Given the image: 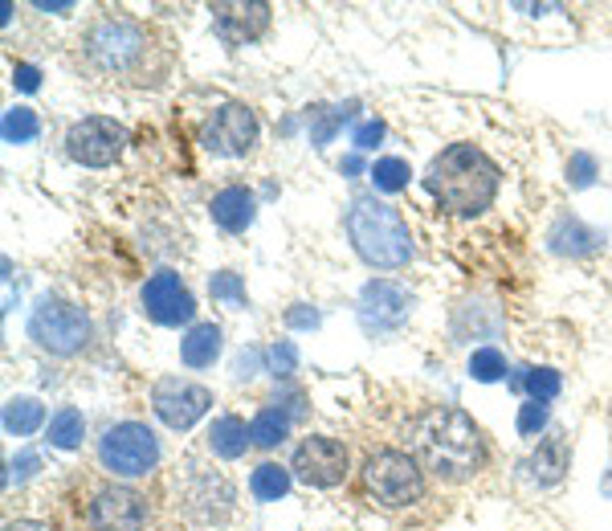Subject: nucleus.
Segmentation results:
<instances>
[{
    "instance_id": "nucleus-41",
    "label": "nucleus",
    "mask_w": 612,
    "mask_h": 531,
    "mask_svg": "<svg viewBox=\"0 0 612 531\" xmlns=\"http://www.w3.org/2000/svg\"><path fill=\"white\" fill-rule=\"evenodd\" d=\"M4 531H53L50 523H41V519H13Z\"/></svg>"
},
{
    "instance_id": "nucleus-36",
    "label": "nucleus",
    "mask_w": 612,
    "mask_h": 531,
    "mask_svg": "<svg viewBox=\"0 0 612 531\" xmlns=\"http://www.w3.org/2000/svg\"><path fill=\"white\" fill-rule=\"evenodd\" d=\"M38 467H41L38 454H21L17 462H9V470H13V474H4V487H13V482H26Z\"/></svg>"
},
{
    "instance_id": "nucleus-23",
    "label": "nucleus",
    "mask_w": 612,
    "mask_h": 531,
    "mask_svg": "<svg viewBox=\"0 0 612 531\" xmlns=\"http://www.w3.org/2000/svg\"><path fill=\"white\" fill-rule=\"evenodd\" d=\"M351 114H355V102H343V107H311V111H307V123H311L314 148H327V143L335 140V131L348 123Z\"/></svg>"
},
{
    "instance_id": "nucleus-4",
    "label": "nucleus",
    "mask_w": 612,
    "mask_h": 531,
    "mask_svg": "<svg viewBox=\"0 0 612 531\" xmlns=\"http://www.w3.org/2000/svg\"><path fill=\"white\" fill-rule=\"evenodd\" d=\"M343 229L351 238V250L375 270H400L413 258V233L404 226V217L375 197H355L343 217Z\"/></svg>"
},
{
    "instance_id": "nucleus-33",
    "label": "nucleus",
    "mask_w": 612,
    "mask_h": 531,
    "mask_svg": "<svg viewBox=\"0 0 612 531\" xmlns=\"http://www.w3.org/2000/svg\"><path fill=\"white\" fill-rule=\"evenodd\" d=\"M265 355H270V368H274V377H290V372L299 368V348H294L290 340H278Z\"/></svg>"
},
{
    "instance_id": "nucleus-21",
    "label": "nucleus",
    "mask_w": 612,
    "mask_h": 531,
    "mask_svg": "<svg viewBox=\"0 0 612 531\" xmlns=\"http://www.w3.org/2000/svg\"><path fill=\"white\" fill-rule=\"evenodd\" d=\"M217 355H221V328H217V323H197V328L180 340V360H184L188 368H209Z\"/></svg>"
},
{
    "instance_id": "nucleus-18",
    "label": "nucleus",
    "mask_w": 612,
    "mask_h": 531,
    "mask_svg": "<svg viewBox=\"0 0 612 531\" xmlns=\"http://www.w3.org/2000/svg\"><path fill=\"white\" fill-rule=\"evenodd\" d=\"M551 250L555 253H572V258H584V253H596L600 246H604V238H600L596 229H588L584 221H575V217H563L560 226L551 229Z\"/></svg>"
},
{
    "instance_id": "nucleus-6",
    "label": "nucleus",
    "mask_w": 612,
    "mask_h": 531,
    "mask_svg": "<svg viewBox=\"0 0 612 531\" xmlns=\"http://www.w3.org/2000/svg\"><path fill=\"white\" fill-rule=\"evenodd\" d=\"M90 335H94V323L87 311L58 294H46L29 315V340L50 355H78L90 343Z\"/></svg>"
},
{
    "instance_id": "nucleus-38",
    "label": "nucleus",
    "mask_w": 612,
    "mask_h": 531,
    "mask_svg": "<svg viewBox=\"0 0 612 531\" xmlns=\"http://www.w3.org/2000/svg\"><path fill=\"white\" fill-rule=\"evenodd\" d=\"M13 82H17V87H21V90H38V87H41L38 66H29V62L13 66Z\"/></svg>"
},
{
    "instance_id": "nucleus-39",
    "label": "nucleus",
    "mask_w": 612,
    "mask_h": 531,
    "mask_svg": "<svg viewBox=\"0 0 612 531\" xmlns=\"http://www.w3.org/2000/svg\"><path fill=\"white\" fill-rule=\"evenodd\" d=\"M253 368H258V352H241L238 364H233V377H238V380H250Z\"/></svg>"
},
{
    "instance_id": "nucleus-24",
    "label": "nucleus",
    "mask_w": 612,
    "mask_h": 531,
    "mask_svg": "<svg viewBox=\"0 0 612 531\" xmlns=\"http://www.w3.org/2000/svg\"><path fill=\"white\" fill-rule=\"evenodd\" d=\"M287 433H290V413L282 405H278V409H262V413L250 421V438H253V445H262V450H274V445H282V442H287Z\"/></svg>"
},
{
    "instance_id": "nucleus-17",
    "label": "nucleus",
    "mask_w": 612,
    "mask_h": 531,
    "mask_svg": "<svg viewBox=\"0 0 612 531\" xmlns=\"http://www.w3.org/2000/svg\"><path fill=\"white\" fill-rule=\"evenodd\" d=\"M209 213L225 233H245L253 226V217H258V197L245 184H229V189H221L213 197Z\"/></svg>"
},
{
    "instance_id": "nucleus-8",
    "label": "nucleus",
    "mask_w": 612,
    "mask_h": 531,
    "mask_svg": "<svg viewBox=\"0 0 612 531\" xmlns=\"http://www.w3.org/2000/svg\"><path fill=\"white\" fill-rule=\"evenodd\" d=\"M258 143V114L245 102H221L204 123H200V148L225 160H241Z\"/></svg>"
},
{
    "instance_id": "nucleus-32",
    "label": "nucleus",
    "mask_w": 612,
    "mask_h": 531,
    "mask_svg": "<svg viewBox=\"0 0 612 531\" xmlns=\"http://www.w3.org/2000/svg\"><path fill=\"white\" fill-rule=\"evenodd\" d=\"M548 418H551V409L543 405V401H526V405L519 409V433L535 438V433L548 430Z\"/></svg>"
},
{
    "instance_id": "nucleus-13",
    "label": "nucleus",
    "mask_w": 612,
    "mask_h": 531,
    "mask_svg": "<svg viewBox=\"0 0 612 531\" xmlns=\"http://www.w3.org/2000/svg\"><path fill=\"white\" fill-rule=\"evenodd\" d=\"M413 315V294L404 291L400 282L392 279H372L360 291V323L363 331H397L409 323Z\"/></svg>"
},
{
    "instance_id": "nucleus-9",
    "label": "nucleus",
    "mask_w": 612,
    "mask_h": 531,
    "mask_svg": "<svg viewBox=\"0 0 612 531\" xmlns=\"http://www.w3.org/2000/svg\"><path fill=\"white\" fill-rule=\"evenodd\" d=\"M127 148V127L107 114H87L66 131V152L82 168H111Z\"/></svg>"
},
{
    "instance_id": "nucleus-40",
    "label": "nucleus",
    "mask_w": 612,
    "mask_h": 531,
    "mask_svg": "<svg viewBox=\"0 0 612 531\" xmlns=\"http://www.w3.org/2000/svg\"><path fill=\"white\" fill-rule=\"evenodd\" d=\"M33 9H41V13H58V17H62V13H70L74 4H70V0H53V4H50V0H33Z\"/></svg>"
},
{
    "instance_id": "nucleus-11",
    "label": "nucleus",
    "mask_w": 612,
    "mask_h": 531,
    "mask_svg": "<svg viewBox=\"0 0 612 531\" xmlns=\"http://www.w3.org/2000/svg\"><path fill=\"white\" fill-rule=\"evenodd\" d=\"M290 474L307 487H339V482L348 479V450L343 442L335 438H323V433H314V438H302L294 458H290Z\"/></svg>"
},
{
    "instance_id": "nucleus-28",
    "label": "nucleus",
    "mask_w": 612,
    "mask_h": 531,
    "mask_svg": "<svg viewBox=\"0 0 612 531\" xmlns=\"http://www.w3.org/2000/svg\"><path fill=\"white\" fill-rule=\"evenodd\" d=\"M409 164L404 160H397V156H384V160H375L372 164V184L380 192H400V189H409Z\"/></svg>"
},
{
    "instance_id": "nucleus-26",
    "label": "nucleus",
    "mask_w": 612,
    "mask_h": 531,
    "mask_svg": "<svg viewBox=\"0 0 612 531\" xmlns=\"http://www.w3.org/2000/svg\"><path fill=\"white\" fill-rule=\"evenodd\" d=\"M82 438H87V418H82L74 405L58 409L50 418V445H58V450H78Z\"/></svg>"
},
{
    "instance_id": "nucleus-2",
    "label": "nucleus",
    "mask_w": 612,
    "mask_h": 531,
    "mask_svg": "<svg viewBox=\"0 0 612 531\" xmlns=\"http://www.w3.org/2000/svg\"><path fill=\"white\" fill-rule=\"evenodd\" d=\"M413 458L421 470H429L441 482H465L474 479L486 462V445L478 433L474 418H465L462 409L433 405L413 421Z\"/></svg>"
},
{
    "instance_id": "nucleus-37",
    "label": "nucleus",
    "mask_w": 612,
    "mask_h": 531,
    "mask_svg": "<svg viewBox=\"0 0 612 531\" xmlns=\"http://www.w3.org/2000/svg\"><path fill=\"white\" fill-rule=\"evenodd\" d=\"M287 323H290V328H299V331L319 328V311H314V307H307V303L290 307V311H287Z\"/></svg>"
},
{
    "instance_id": "nucleus-7",
    "label": "nucleus",
    "mask_w": 612,
    "mask_h": 531,
    "mask_svg": "<svg viewBox=\"0 0 612 531\" xmlns=\"http://www.w3.org/2000/svg\"><path fill=\"white\" fill-rule=\"evenodd\" d=\"M99 462L114 479H143L160 462V442L148 425L139 421H119L99 438Z\"/></svg>"
},
{
    "instance_id": "nucleus-19",
    "label": "nucleus",
    "mask_w": 612,
    "mask_h": 531,
    "mask_svg": "<svg viewBox=\"0 0 612 531\" xmlns=\"http://www.w3.org/2000/svg\"><path fill=\"white\" fill-rule=\"evenodd\" d=\"M568 462H572V454H568V442H563V438H543L526 467H531V479H535L539 487H555V482L563 479Z\"/></svg>"
},
{
    "instance_id": "nucleus-15",
    "label": "nucleus",
    "mask_w": 612,
    "mask_h": 531,
    "mask_svg": "<svg viewBox=\"0 0 612 531\" xmlns=\"http://www.w3.org/2000/svg\"><path fill=\"white\" fill-rule=\"evenodd\" d=\"M209 13H213L217 38L225 41V46H250V41H258L270 29V13L274 9L265 0H221Z\"/></svg>"
},
{
    "instance_id": "nucleus-12",
    "label": "nucleus",
    "mask_w": 612,
    "mask_h": 531,
    "mask_svg": "<svg viewBox=\"0 0 612 531\" xmlns=\"http://www.w3.org/2000/svg\"><path fill=\"white\" fill-rule=\"evenodd\" d=\"M139 303H143L151 323H160V328H180V323H188V319L197 315V299H192V291L180 282L175 270H155V274L143 282Z\"/></svg>"
},
{
    "instance_id": "nucleus-5",
    "label": "nucleus",
    "mask_w": 612,
    "mask_h": 531,
    "mask_svg": "<svg viewBox=\"0 0 612 531\" xmlns=\"http://www.w3.org/2000/svg\"><path fill=\"white\" fill-rule=\"evenodd\" d=\"M363 487L372 494L375 503L388 507V511H400V507L421 503L425 494V470L413 454L404 450H375L368 462H363Z\"/></svg>"
},
{
    "instance_id": "nucleus-35",
    "label": "nucleus",
    "mask_w": 612,
    "mask_h": 531,
    "mask_svg": "<svg viewBox=\"0 0 612 531\" xmlns=\"http://www.w3.org/2000/svg\"><path fill=\"white\" fill-rule=\"evenodd\" d=\"M380 140H384V123H380V119H368V123H360V127H355V136H351V143H355L360 152H372Z\"/></svg>"
},
{
    "instance_id": "nucleus-14",
    "label": "nucleus",
    "mask_w": 612,
    "mask_h": 531,
    "mask_svg": "<svg viewBox=\"0 0 612 531\" xmlns=\"http://www.w3.org/2000/svg\"><path fill=\"white\" fill-rule=\"evenodd\" d=\"M90 528L94 531H143L148 528V499L131 487H102L90 499Z\"/></svg>"
},
{
    "instance_id": "nucleus-22",
    "label": "nucleus",
    "mask_w": 612,
    "mask_h": 531,
    "mask_svg": "<svg viewBox=\"0 0 612 531\" xmlns=\"http://www.w3.org/2000/svg\"><path fill=\"white\" fill-rule=\"evenodd\" d=\"M41 425H46V405H41L38 397H13L4 405V430L13 433V438H29Z\"/></svg>"
},
{
    "instance_id": "nucleus-20",
    "label": "nucleus",
    "mask_w": 612,
    "mask_h": 531,
    "mask_svg": "<svg viewBox=\"0 0 612 531\" xmlns=\"http://www.w3.org/2000/svg\"><path fill=\"white\" fill-rule=\"evenodd\" d=\"M209 445H213L217 458H225V462H233V458H241L245 450L253 445L250 438V425L241 418H233V413H225V418L213 421V430H209Z\"/></svg>"
},
{
    "instance_id": "nucleus-25",
    "label": "nucleus",
    "mask_w": 612,
    "mask_h": 531,
    "mask_svg": "<svg viewBox=\"0 0 612 531\" xmlns=\"http://www.w3.org/2000/svg\"><path fill=\"white\" fill-rule=\"evenodd\" d=\"M290 482H294L290 467H278V462H262V467L253 470L250 491H253V499H262V503H278V499L290 491Z\"/></svg>"
},
{
    "instance_id": "nucleus-31",
    "label": "nucleus",
    "mask_w": 612,
    "mask_h": 531,
    "mask_svg": "<svg viewBox=\"0 0 612 531\" xmlns=\"http://www.w3.org/2000/svg\"><path fill=\"white\" fill-rule=\"evenodd\" d=\"M209 291H213L217 303H229V307H245V303H250V299H245V282H241V274H233V270H221V274H213Z\"/></svg>"
},
{
    "instance_id": "nucleus-30",
    "label": "nucleus",
    "mask_w": 612,
    "mask_h": 531,
    "mask_svg": "<svg viewBox=\"0 0 612 531\" xmlns=\"http://www.w3.org/2000/svg\"><path fill=\"white\" fill-rule=\"evenodd\" d=\"M523 389L531 392V401H555L560 397V389H563V380H560V372L555 368H531L523 377Z\"/></svg>"
},
{
    "instance_id": "nucleus-34",
    "label": "nucleus",
    "mask_w": 612,
    "mask_h": 531,
    "mask_svg": "<svg viewBox=\"0 0 612 531\" xmlns=\"http://www.w3.org/2000/svg\"><path fill=\"white\" fill-rule=\"evenodd\" d=\"M592 177H596V160H592L588 152H575L572 164H568V180H572V189H588Z\"/></svg>"
},
{
    "instance_id": "nucleus-29",
    "label": "nucleus",
    "mask_w": 612,
    "mask_h": 531,
    "mask_svg": "<svg viewBox=\"0 0 612 531\" xmlns=\"http://www.w3.org/2000/svg\"><path fill=\"white\" fill-rule=\"evenodd\" d=\"M470 377L482 380V384L502 380L506 377V355H502L499 348H478V352L470 355Z\"/></svg>"
},
{
    "instance_id": "nucleus-16",
    "label": "nucleus",
    "mask_w": 612,
    "mask_h": 531,
    "mask_svg": "<svg viewBox=\"0 0 612 531\" xmlns=\"http://www.w3.org/2000/svg\"><path fill=\"white\" fill-rule=\"evenodd\" d=\"M180 499L197 523H225L233 515V482L225 474H197Z\"/></svg>"
},
{
    "instance_id": "nucleus-10",
    "label": "nucleus",
    "mask_w": 612,
    "mask_h": 531,
    "mask_svg": "<svg viewBox=\"0 0 612 531\" xmlns=\"http://www.w3.org/2000/svg\"><path fill=\"white\" fill-rule=\"evenodd\" d=\"M151 409L168 430H192L209 409H213V389H204L197 380L163 377L151 389Z\"/></svg>"
},
{
    "instance_id": "nucleus-1",
    "label": "nucleus",
    "mask_w": 612,
    "mask_h": 531,
    "mask_svg": "<svg viewBox=\"0 0 612 531\" xmlns=\"http://www.w3.org/2000/svg\"><path fill=\"white\" fill-rule=\"evenodd\" d=\"M82 62L94 74L111 78V82H131V87H155L168 70V58H163L155 33L136 17L119 13L99 17L82 33Z\"/></svg>"
},
{
    "instance_id": "nucleus-3",
    "label": "nucleus",
    "mask_w": 612,
    "mask_h": 531,
    "mask_svg": "<svg viewBox=\"0 0 612 531\" xmlns=\"http://www.w3.org/2000/svg\"><path fill=\"white\" fill-rule=\"evenodd\" d=\"M499 164L474 143H450L425 172L429 197L458 217H482L499 197Z\"/></svg>"
},
{
    "instance_id": "nucleus-27",
    "label": "nucleus",
    "mask_w": 612,
    "mask_h": 531,
    "mask_svg": "<svg viewBox=\"0 0 612 531\" xmlns=\"http://www.w3.org/2000/svg\"><path fill=\"white\" fill-rule=\"evenodd\" d=\"M0 131H4V143H33L41 131V119L29 107H13V111H4Z\"/></svg>"
}]
</instances>
